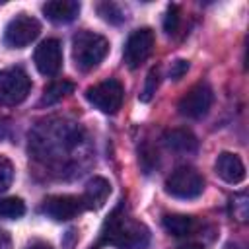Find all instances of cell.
<instances>
[{
	"instance_id": "cell-1",
	"label": "cell",
	"mask_w": 249,
	"mask_h": 249,
	"mask_svg": "<svg viewBox=\"0 0 249 249\" xmlns=\"http://www.w3.org/2000/svg\"><path fill=\"white\" fill-rule=\"evenodd\" d=\"M101 243L119 249H146L150 243V230L128 218L123 212V206H117L101 228Z\"/></svg>"
},
{
	"instance_id": "cell-2",
	"label": "cell",
	"mask_w": 249,
	"mask_h": 249,
	"mask_svg": "<svg viewBox=\"0 0 249 249\" xmlns=\"http://www.w3.org/2000/svg\"><path fill=\"white\" fill-rule=\"evenodd\" d=\"M109 53V41L93 31H78L72 37V58L82 72L93 70Z\"/></svg>"
},
{
	"instance_id": "cell-3",
	"label": "cell",
	"mask_w": 249,
	"mask_h": 249,
	"mask_svg": "<svg viewBox=\"0 0 249 249\" xmlns=\"http://www.w3.org/2000/svg\"><path fill=\"white\" fill-rule=\"evenodd\" d=\"M204 191V179L202 175L189 165L177 167L175 171H171V175L165 179V193L175 196V198H183V200H191L200 196Z\"/></svg>"
},
{
	"instance_id": "cell-4",
	"label": "cell",
	"mask_w": 249,
	"mask_h": 249,
	"mask_svg": "<svg viewBox=\"0 0 249 249\" xmlns=\"http://www.w3.org/2000/svg\"><path fill=\"white\" fill-rule=\"evenodd\" d=\"M123 97H124V89H123L121 82L115 78L103 80L86 89V99L95 109H99L101 113H107V115H113L121 109Z\"/></svg>"
},
{
	"instance_id": "cell-5",
	"label": "cell",
	"mask_w": 249,
	"mask_h": 249,
	"mask_svg": "<svg viewBox=\"0 0 249 249\" xmlns=\"http://www.w3.org/2000/svg\"><path fill=\"white\" fill-rule=\"evenodd\" d=\"M31 89V80L21 68L0 70V105L12 107L21 103Z\"/></svg>"
},
{
	"instance_id": "cell-6",
	"label": "cell",
	"mask_w": 249,
	"mask_h": 249,
	"mask_svg": "<svg viewBox=\"0 0 249 249\" xmlns=\"http://www.w3.org/2000/svg\"><path fill=\"white\" fill-rule=\"evenodd\" d=\"M156 45V35L150 27H140L136 31H132L124 43L123 49V60L128 68H138L154 51Z\"/></svg>"
},
{
	"instance_id": "cell-7",
	"label": "cell",
	"mask_w": 249,
	"mask_h": 249,
	"mask_svg": "<svg viewBox=\"0 0 249 249\" xmlns=\"http://www.w3.org/2000/svg\"><path fill=\"white\" fill-rule=\"evenodd\" d=\"M214 103V91L206 82L193 86L181 99H179V113L187 119H200L204 117Z\"/></svg>"
},
{
	"instance_id": "cell-8",
	"label": "cell",
	"mask_w": 249,
	"mask_h": 249,
	"mask_svg": "<svg viewBox=\"0 0 249 249\" xmlns=\"http://www.w3.org/2000/svg\"><path fill=\"white\" fill-rule=\"evenodd\" d=\"M39 33H41V23L33 16L19 14L14 19H10V23L6 25L4 41L12 49H21L27 47L31 41H35Z\"/></svg>"
},
{
	"instance_id": "cell-9",
	"label": "cell",
	"mask_w": 249,
	"mask_h": 249,
	"mask_svg": "<svg viewBox=\"0 0 249 249\" xmlns=\"http://www.w3.org/2000/svg\"><path fill=\"white\" fill-rule=\"evenodd\" d=\"M82 210H86L84 200L82 196H76V195H53V196H47L43 202V212L56 222L72 220Z\"/></svg>"
},
{
	"instance_id": "cell-10",
	"label": "cell",
	"mask_w": 249,
	"mask_h": 249,
	"mask_svg": "<svg viewBox=\"0 0 249 249\" xmlns=\"http://www.w3.org/2000/svg\"><path fill=\"white\" fill-rule=\"evenodd\" d=\"M33 62L43 76H56L62 68V45L58 39H45L33 54Z\"/></svg>"
},
{
	"instance_id": "cell-11",
	"label": "cell",
	"mask_w": 249,
	"mask_h": 249,
	"mask_svg": "<svg viewBox=\"0 0 249 249\" xmlns=\"http://www.w3.org/2000/svg\"><path fill=\"white\" fill-rule=\"evenodd\" d=\"M214 169H216V175L230 185H237L245 179V165H243L241 158L231 152H222L216 158Z\"/></svg>"
},
{
	"instance_id": "cell-12",
	"label": "cell",
	"mask_w": 249,
	"mask_h": 249,
	"mask_svg": "<svg viewBox=\"0 0 249 249\" xmlns=\"http://www.w3.org/2000/svg\"><path fill=\"white\" fill-rule=\"evenodd\" d=\"M43 14L53 23H70L80 14V2L76 0H51L43 4Z\"/></svg>"
},
{
	"instance_id": "cell-13",
	"label": "cell",
	"mask_w": 249,
	"mask_h": 249,
	"mask_svg": "<svg viewBox=\"0 0 249 249\" xmlns=\"http://www.w3.org/2000/svg\"><path fill=\"white\" fill-rule=\"evenodd\" d=\"M111 195V185L105 177H91L88 183H86V189H84V195H82V200H84V206L89 208V210H99L107 198Z\"/></svg>"
},
{
	"instance_id": "cell-14",
	"label": "cell",
	"mask_w": 249,
	"mask_h": 249,
	"mask_svg": "<svg viewBox=\"0 0 249 249\" xmlns=\"http://www.w3.org/2000/svg\"><path fill=\"white\" fill-rule=\"evenodd\" d=\"M165 148L179 152V154H193L198 148L196 136L187 128H167L161 136Z\"/></svg>"
},
{
	"instance_id": "cell-15",
	"label": "cell",
	"mask_w": 249,
	"mask_h": 249,
	"mask_svg": "<svg viewBox=\"0 0 249 249\" xmlns=\"http://www.w3.org/2000/svg\"><path fill=\"white\" fill-rule=\"evenodd\" d=\"M161 224L165 228L167 233L175 235V237H185V235H191L196 228L195 224V218L193 216H187V214H165L161 218Z\"/></svg>"
},
{
	"instance_id": "cell-16",
	"label": "cell",
	"mask_w": 249,
	"mask_h": 249,
	"mask_svg": "<svg viewBox=\"0 0 249 249\" xmlns=\"http://www.w3.org/2000/svg\"><path fill=\"white\" fill-rule=\"evenodd\" d=\"M74 91V84L68 82V80H56L53 84H49L43 91V97H41V105H54L58 103L62 97H66L68 93Z\"/></svg>"
},
{
	"instance_id": "cell-17",
	"label": "cell",
	"mask_w": 249,
	"mask_h": 249,
	"mask_svg": "<svg viewBox=\"0 0 249 249\" xmlns=\"http://www.w3.org/2000/svg\"><path fill=\"white\" fill-rule=\"evenodd\" d=\"M23 214H25V204L21 198H18V196L0 198V218L16 220V218H21Z\"/></svg>"
},
{
	"instance_id": "cell-18",
	"label": "cell",
	"mask_w": 249,
	"mask_h": 249,
	"mask_svg": "<svg viewBox=\"0 0 249 249\" xmlns=\"http://www.w3.org/2000/svg\"><path fill=\"white\" fill-rule=\"evenodd\" d=\"M97 12H99V16H101L105 21H109V23L119 25V23L124 21V12H123L121 6H117L115 2H101V4H97Z\"/></svg>"
},
{
	"instance_id": "cell-19",
	"label": "cell",
	"mask_w": 249,
	"mask_h": 249,
	"mask_svg": "<svg viewBox=\"0 0 249 249\" xmlns=\"http://www.w3.org/2000/svg\"><path fill=\"white\" fill-rule=\"evenodd\" d=\"M158 86H160V68L154 66V68L148 72V76H146V84H144V89H142V93H140V101L148 103V101L154 97Z\"/></svg>"
},
{
	"instance_id": "cell-20",
	"label": "cell",
	"mask_w": 249,
	"mask_h": 249,
	"mask_svg": "<svg viewBox=\"0 0 249 249\" xmlns=\"http://www.w3.org/2000/svg\"><path fill=\"white\" fill-rule=\"evenodd\" d=\"M179 23H181V8L177 4H169L167 10H165V18H163V29H165V33L173 35L179 29Z\"/></svg>"
},
{
	"instance_id": "cell-21",
	"label": "cell",
	"mask_w": 249,
	"mask_h": 249,
	"mask_svg": "<svg viewBox=\"0 0 249 249\" xmlns=\"http://www.w3.org/2000/svg\"><path fill=\"white\" fill-rule=\"evenodd\" d=\"M14 181V165L12 161L0 154V193L8 191Z\"/></svg>"
},
{
	"instance_id": "cell-22",
	"label": "cell",
	"mask_w": 249,
	"mask_h": 249,
	"mask_svg": "<svg viewBox=\"0 0 249 249\" xmlns=\"http://www.w3.org/2000/svg\"><path fill=\"white\" fill-rule=\"evenodd\" d=\"M247 208H249V204H247V196L243 193L241 195H235L231 198V214L239 222H245L247 220Z\"/></svg>"
},
{
	"instance_id": "cell-23",
	"label": "cell",
	"mask_w": 249,
	"mask_h": 249,
	"mask_svg": "<svg viewBox=\"0 0 249 249\" xmlns=\"http://www.w3.org/2000/svg\"><path fill=\"white\" fill-rule=\"evenodd\" d=\"M187 70H189V60L177 58V60H173L171 66H169V78H171V80H179V78H183V76L187 74Z\"/></svg>"
},
{
	"instance_id": "cell-24",
	"label": "cell",
	"mask_w": 249,
	"mask_h": 249,
	"mask_svg": "<svg viewBox=\"0 0 249 249\" xmlns=\"http://www.w3.org/2000/svg\"><path fill=\"white\" fill-rule=\"evenodd\" d=\"M140 163H142L144 171L150 173V169L158 163V152H154V150H150V148L140 150Z\"/></svg>"
},
{
	"instance_id": "cell-25",
	"label": "cell",
	"mask_w": 249,
	"mask_h": 249,
	"mask_svg": "<svg viewBox=\"0 0 249 249\" xmlns=\"http://www.w3.org/2000/svg\"><path fill=\"white\" fill-rule=\"evenodd\" d=\"M0 249H12V239L4 230H0Z\"/></svg>"
},
{
	"instance_id": "cell-26",
	"label": "cell",
	"mask_w": 249,
	"mask_h": 249,
	"mask_svg": "<svg viewBox=\"0 0 249 249\" xmlns=\"http://www.w3.org/2000/svg\"><path fill=\"white\" fill-rule=\"evenodd\" d=\"M27 249H53V247H51V243H47V241L35 239V241H31V243L27 245Z\"/></svg>"
},
{
	"instance_id": "cell-27",
	"label": "cell",
	"mask_w": 249,
	"mask_h": 249,
	"mask_svg": "<svg viewBox=\"0 0 249 249\" xmlns=\"http://www.w3.org/2000/svg\"><path fill=\"white\" fill-rule=\"evenodd\" d=\"M179 249H204L200 243H185V245H181Z\"/></svg>"
}]
</instances>
